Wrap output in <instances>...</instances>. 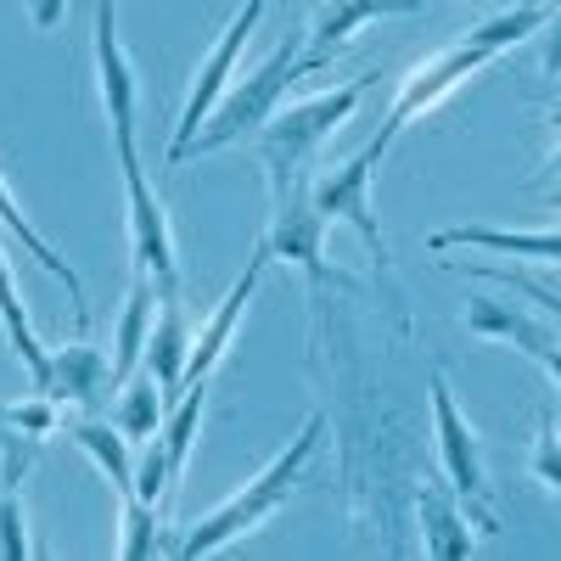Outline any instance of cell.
Segmentation results:
<instances>
[{
    "instance_id": "cell-8",
    "label": "cell",
    "mask_w": 561,
    "mask_h": 561,
    "mask_svg": "<svg viewBox=\"0 0 561 561\" xmlns=\"http://www.w3.org/2000/svg\"><path fill=\"white\" fill-rule=\"evenodd\" d=\"M118 169H124V197H129V259H135V275H147L163 298H180L174 225L163 214L158 185L147 180V163H118Z\"/></svg>"
},
{
    "instance_id": "cell-22",
    "label": "cell",
    "mask_w": 561,
    "mask_h": 561,
    "mask_svg": "<svg viewBox=\"0 0 561 561\" xmlns=\"http://www.w3.org/2000/svg\"><path fill=\"white\" fill-rule=\"evenodd\" d=\"M163 415H169V399H163V388L152 382V370H147V365H140L135 377H124V382H118L113 427H118L129 444L158 438V433H163Z\"/></svg>"
},
{
    "instance_id": "cell-18",
    "label": "cell",
    "mask_w": 561,
    "mask_h": 561,
    "mask_svg": "<svg viewBox=\"0 0 561 561\" xmlns=\"http://www.w3.org/2000/svg\"><path fill=\"white\" fill-rule=\"evenodd\" d=\"M152 382L163 388V399L174 404L185 393V365H192V325H185V309L180 298H163L158 304V320H152V337H147V359Z\"/></svg>"
},
{
    "instance_id": "cell-16",
    "label": "cell",
    "mask_w": 561,
    "mask_h": 561,
    "mask_svg": "<svg viewBox=\"0 0 561 561\" xmlns=\"http://www.w3.org/2000/svg\"><path fill=\"white\" fill-rule=\"evenodd\" d=\"M113 388V359L96 343H68L51 354V377H45V393L57 404H79V410H96L102 393Z\"/></svg>"
},
{
    "instance_id": "cell-14",
    "label": "cell",
    "mask_w": 561,
    "mask_h": 561,
    "mask_svg": "<svg viewBox=\"0 0 561 561\" xmlns=\"http://www.w3.org/2000/svg\"><path fill=\"white\" fill-rule=\"evenodd\" d=\"M433 253L449 248H472L494 259H517V264H561V230H528V225H449L427 237Z\"/></svg>"
},
{
    "instance_id": "cell-4",
    "label": "cell",
    "mask_w": 561,
    "mask_h": 561,
    "mask_svg": "<svg viewBox=\"0 0 561 561\" xmlns=\"http://www.w3.org/2000/svg\"><path fill=\"white\" fill-rule=\"evenodd\" d=\"M298 79H309V62H304V28L280 34V45H275V51H270L259 68L237 73V84H230L225 96H219V107L208 113V124L197 129V140L185 147V158H208V152L230 147V140L259 135V129L275 118L280 96H287Z\"/></svg>"
},
{
    "instance_id": "cell-13",
    "label": "cell",
    "mask_w": 561,
    "mask_h": 561,
    "mask_svg": "<svg viewBox=\"0 0 561 561\" xmlns=\"http://www.w3.org/2000/svg\"><path fill=\"white\" fill-rule=\"evenodd\" d=\"M270 259H275L270 242H259L253 259H248L242 275H237V287H230V293L214 304V314L203 320V332L192 337V365H185V382H208L214 365L230 354V343H237V325H242V314H248V304H253V293H259V280H264Z\"/></svg>"
},
{
    "instance_id": "cell-1",
    "label": "cell",
    "mask_w": 561,
    "mask_h": 561,
    "mask_svg": "<svg viewBox=\"0 0 561 561\" xmlns=\"http://www.w3.org/2000/svg\"><path fill=\"white\" fill-rule=\"evenodd\" d=\"M545 23H550V7H545V0H523V7H505V12L483 18L478 28H466V34L449 45V51H438V57H427V62H415V68L399 79V96H393V107H388V118H382L377 140H370L365 152L382 163V158H388V147L399 140V129H404L410 118L433 113V107L449 96V90H460L478 68H489L494 57H505L511 45L534 39Z\"/></svg>"
},
{
    "instance_id": "cell-9",
    "label": "cell",
    "mask_w": 561,
    "mask_h": 561,
    "mask_svg": "<svg viewBox=\"0 0 561 561\" xmlns=\"http://www.w3.org/2000/svg\"><path fill=\"white\" fill-rule=\"evenodd\" d=\"M325 225L314 197H309V185L304 192H287V197H275L270 203V230H264V242L275 259H287L304 280H309V293H325V287H354L348 275H337L332 264H325Z\"/></svg>"
},
{
    "instance_id": "cell-23",
    "label": "cell",
    "mask_w": 561,
    "mask_h": 561,
    "mask_svg": "<svg viewBox=\"0 0 561 561\" xmlns=\"http://www.w3.org/2000/svg\"><path fill=\"white\" fill-rule=\"evenodd\" d=\"M118 556L124 561H147L158 556V505L135 500V494H118Z\"/></svg>"
},
{
    "instance_id": "cell-30",
    "label": "cell",
    "mask_w": 561,
    "mask_h": 561,
    "mask_svg": "<svg viewBox=\"0 0 561 561\" xmlns=\"http://www.w3.org/2000/svg\"><path fill=\"white\" fill-rule=\"evenodd\" d=\"M62 12H68V0H28L34 28H57V23H62Z\"/></svg>"
},
{
    "instance_id": "cell-27",
    "label": "cell",
    "mask_w": 561,
    "mask_h": 561,
    "mask_svg": "<svg viewBox=\"0 0 561 561\" xmlns=\"http://www.w3.org/2000/svg\"><path fill=\"white\" fill-rule=\"evenodd\" d=\"M460 270H472V275H483V280H500L505 293H523V298L545 304V314L561 325V293H550L545 280H534L528 270H505V264H460Z\"/></svg>"
},
{
    "instance_id": "cell-10",
    "label": "cell",
    "mask_w": 561,
    "mask_h": 561,
    "mask_svg": "<svg viewBox=\"0 0 561 561\" xmlns=\"http://www.w3.org/2000/svg\"><path fill=\"white\" fill-rule=\"evenodd\" d=\"M370 180H377V158L359 147L348 163L320 169V174L309 180V197H314V208H320L325 225H348L354 237L370 248V259L388 270V237H382L377 208H370Z\"/></svg>"
},
{
    "instance_id": "cell-29",
    "label": "cell",
    "mask_w": 561,
    "mask_h": 561,
    "mask_svg": "<svg viewBox=\"0 0 561 561\" xmlns=\"http://www.w3.org/2000/svg\"><path fill=\"white\" fill-rule=\"evenodd\" d=\"M539 34H545V45H539V68H545V79L561 90V12H550V23H545Z\"/></svg>"
},
{
    "instance_id": "cell-25",
    "label": "cell",
    "mask_w": 561,
    "mask_h": 561,
    "mask_svg": "<svg viewBox=\"0 0 561 561\" xmlns=\"http://www.w3.org/2000/svg\"><path fill=\"white\" fill-rule=\"evenodd\" d=\"M0 427H12V433H23V438H51V433L62 427V404H57L51 393L0 404Z\"/></svg>"
},
{
    "instance_id": "cell-11",
    "label": "cell",
    "mask_w": 561,
    "mask_h": 561,
    "mask_svg": "<svg viewBox=\"0 0 561 561\" xmlns=\"http://www.w3.org/2000/svg\"><path fill=\"white\" fill-rule=\"evenodd\" d=\"M460 325H466V337H478V343H511V348H523L545 370V377L561 388V332L550 325V314L539 320L523 304H505V298L478 293V298H466Z\"/></svg>"
},
{
    "instance_id": "cell-7",
    "label": "cell",
    "mask_w": 561,
    "mask_h": 561,
    "mask_svg": "<svg viewBox=\"0 0 561 561\" xmlns=\"http://www.w3.org/2000/svg\"><path fill=\"white\" fill-rule=\"evenodd\" d=\"M90 57H96V96H102V118L113 129V152L118 163H140V84H135V62L118 39V0H96V23H90Z\"/></svg>"
},
{
    "instance_id": "cell-6",
    "label": "cell",
    "mask_w": 561,
    "mask_h": 561,
    "mask_svg": "<svg viewBox=\"0 0 561 561\" xmlns=\"http://www.w3.org/2000/svg\"><path fill=\"white\" fill-rule=\"evenodd\" d=\"M427 393H433V438H438L444 483L466 500L478 534H500V517H494V505H489V460H483V444L472 433V421H466V410L455 404V393H449L444 377H433Z\"/></svg>"
},
{
    "instance_id": "cell-12",
    "label": "cell",
    "mask_w": 561,
    "mask_h": 561,
    "mask_svg": "<svg viewBox=\"0 0 561 561\" xmlns=\"http://www.w3.org/2000/svg\"><path fill=\"white\" fill-rule=\"evenodd\" d=\"M421 7H427V0H314L309 28H304V62H309V73L332 68L343 57V45H354L359 28L388 23V18H410Z\"/></svg>"
},
{
    "instance_id": "cell-28",
    "label": "cell",
    "mask_w": 561,
    "mask_h": 561,
    "mask_svg": "<svg viewBox=\"0 0 561 561\" xmlns=\"http://www.w3.org/2000/svg\"><path fill=\"white\" fill-rule=\"evenodd\" d=\"M528 466H534V478L545 483V494H556L561 500V433L550 427H539V438H534V455H528Z\"/></svg>"
},
{
    "instance_id": "cell-17",
    "label": "cell",
    "mask_w": 561,
    "mask_h": 561,
    "mask_svg": "<svg viewBox=\"0 0 561 561\" xmlns=\"http://www.w3.org/2000/svg\"><path fill=\"white\" fill-rule=\"evenodd\" d=\"M158 304H163V293L152 287L147 275H129V293H124V304H118V320H113V388L124 382V377H135L140 370V359H147V337H152V320H158Z\"/></svg>"
},
{
    "instance_id": "cell-24",
    "label": "cell",
    "mask_w": 561,
    "mask_h": 561,
    "mask_svg": "<svg viewBox=\"0 0 561 561\" xmlns=\"http://www.w3.org/2000/svg\"><path fill=\"white\" fill-rule=\"evenodd\" d=\"M174 489H180V478H174V466H169V449H163V438H147V449L135 455V500H147V505H163V500H174Z\"/></svg>"
},
{
    "instance_id": "cell-20",
    "label": "cell",
    "mask_w": 561,
    "mask_h": 561,
    "mask_svg": "<svg viewBox=\"0 0 561 561\" xmlns=\"http://www.w3.org/2000/svg\"><path fill=\"white\" fill-rule=\"evenodd\" d=\"M0 225L12 230V242H18V248H23V253H28V259H34L39 270H51V275L62 280V287H68V298H73V320H79V325H90L84 280H79V275H73V264H68V259H62V253H57V248L45 242L34 225H28V214H23V203L12 197V185H7V180H0Z\"/></svg>"
},
{
    "instance_id": "cell-32",
    "label": "cell",
    "mask_w": 561,
    "mask_h": 561,
    "mask_svg": "<svg viewBox=\"0 0 561 561\" xmlns=\"http://www.w3.org/2000/svg\"><path fill=\"white\" fill-rule=\"evenodd\" d=\"M550 174H556V180H561V147H556V169H550Z\"/></svg>"
},
{
    "instance_id": "cell-33",
    "label": "cell",
    "mask_w": 561,
    "mask_h": 561,
    "mask_svg": "<svg viewBox=\"0 0 561 561\" xmlns=\"http://www.w3.org/2000/svg\"><path fill=\"white\" fill-rule=\"evenodd\" d=\"M550 118H556V124H561V102H556V113H550Z\"/></svg>"
},
{
    "instance_id": "cell-15",
    "label": "cell",
    "mask_w": 561,
    "mask_h": 561,
    "mask_svg": "<svg viewBox=\"0 0 561 561\" xmlns=\"http://www.w3.org/2000/svg\"><path fill=\"white\" fill-rule=\"evenodd\" d=\"M415 517H421V550H427L433 561H466L478 550L472 511H466V500L444 478L415 489Z\"/></svg>"
},
{
    "instance_id": "cell-5",
    "label": "cell",
    "mask_w": 561,
    "mask_h": 561,
    "mask_svg": "<svg viewBox=\"0 0 561 561\" xmlns=\"http://www.w3.org/2000/svg\"><path fill=\"white\" fill-rule=\"evenodd\" d=\"M264 12H270V0H242V7H237V18H230V23L219 28L214 51L197 62V73H192V90H185L180 118H174V135H169V163H185V147H192V140H197V129L208 124V113L219 107V96L230 90V79L242 73V57H248V45H253V34H259Z\"/></svg>"
},
{
    "instance_id": "cell-3",
    "label": "cell",
    "mask_w": 561,
    "mask_h": 561,
    "mask_svg": "<svg viewBox=\"0 0 561 561\" xmlns=\"http://www.w3.org/2000/svg\"><path fill=\"white\" fill-rule=\"evenodd\" d=\"M370 79H348V84H332L320 96H304L293 107H275V118L259 129V169H264V185H270V203L287 197V192H304L314 180V163L365 102Z\"/></svg>"
},
{
    "instance_id": "cell-21",
    "label": "cell",
    "mask_w": 561,
    "mask_h": 561,
    "mask_svg": "<svg viewBox=\"0 0 561 561\" xmlns=\"http://www.w3.org/2000/svg\"><path fill=\"white\" fill-rule=\"evenodd\" d=\"M0 332H7L18 365L28 370L34 393H45V377H51V354H45L39 337H34V320H28V309H23V293H18V275H12V264H7V248H0Z\"/></svg>"
},
{
    "instance_id": "cell-26",
    "label": "cell",
    "mask_w": 561,
    "mask_h": 561,
    "mask_svg": "<svg viewBox=\"0 0 561 561\" xmlns=\"http://www.w3.org/2000/svg\"><path fill=\"white\" fill-rule=\"evenodd\" d=\"M28 556H34V539H28L18 483H0V561H28Z\"/></svg>"
},
{
    "instance_id": "cell-31",
    "label": "cell",
    "mask_w": 561,
    "mask_h": 561,
    "mask_svg": "<svg viewBox=\"0 0 561 561\" xmlns=\"http://www.w3.org/2000/svg\"><path fill=\"white\" fill-rule=\"evenodd\" d=\"M550 208H556V214H561V185H556V192H550Z\"/></svg>"
},
{
    "instance_id": "cell-2",
    "label": "cell",
    "mask_w": 561,
    "mask_h": 561,
    "mask_svg": "<svg viewBox=\"0 0 561 561\" xmlns=\"http://www.w3.org/2000/svg\"><path fill=\"white\" fill-rule=\"evenodd\" d=\"M314 444H320V415H309L304 427H298V438L280 449L259 478H248L237 494H230L225 505H214L208 517H197L192 528H185L174 545H169V556H185V561H203V556H219L225 545H237V539H248V534H259L280 505H287L293 494H298V483H304V466L314 460Z\"/></svg>"
},
{
    "instance_id": "cell-19",
    "label": "cell",
    "mask_w": 561,
    "mask_h": 561,
    "mask_svg": "<svg viewBox=\"0 0 561 561\" xmlns=\"http://www.w3.org/2000/svg\"><path fill=\"white\" fill-rule=\"evenodd\" d=\"M68 444H73L90 466H96L102 483H107L113 494H129V489H135V455H129V438L113 427V415L102 421L96 410H84L73 427H68Z\"/></svg>"
}]
</instances>
